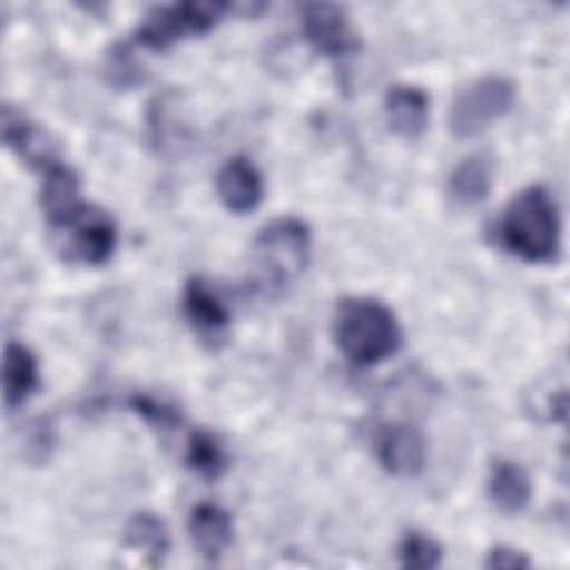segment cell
Instances as JSON below:
<instances>
[{
  "label": "cell",
  "mask_w": 570,
  "mask_h": 570,
  "mask_svg": "<svg viewBox=\"0 0 570 570\" xmlns=\"http://www.w3.org/2000/svg\"><path fill=\"white\" fill-rule=\"evenodd\" d=\"M499 236L523 261H552L559 252V214L548 189L534 185L517 194L501 216Z\"/></svg>",
  "instance_id": "cell-1"
},
{
  "label": "cell",
  "mask_w": 570,
  "mask_h": 570,
  "mask_svg": "<svg viewBox=\"0 0 570 570\" xmlns=\"http://www.w3.org/2000/svg\"><path fill=\"white\" fill-rule=\"evenodd\" d=\"M334 336L341 352L356 365L381 363L401 345L396 316L374 298L343 301L336 314Z\"/></svg>",
  "instance_id": "cell-2"
},
{
  "label": "cell",
  "mask_w": 570,
  "mask_h": 570,
  "mask_svg": "<svg viewBox=\"0 0 570 570\" xmlns=\"http://www.w3.org/2000/svg\"><path fill=\"white\" fill-rule=\"evenodd\" d=\"M309 229L303 220L285 216L267 223L252 245L254 267L263 285L292 283L309 261Z\"/></svg>",
  "instance_id": "cell-3"
},
{
  "label": "cell",
  "mask_w": 570,
  "mask_h": 570,
  "mask_svg": "<svg viewBox=\"0 0 570 570\" xmlns=\"http://www.w3.org/2000/svg\"><path fill=\"white\" fill-rule=\"evenodd\" d=\"M514 105V85L503 76H485L461 89L450 109V129L456 138H474Z\"/></svg>",
  "instance_id": "cell-4"
},
{
  "label": "cell",
  "mask_w": 570,
  "mask_h": 570,
  "mask_svg": "<svg viewBox=\"0 0 570 570\" xmlns=\"http://www.w3.org/2000/svg\"><path fill=\"white\" fill-rule=\"evenodd\" d=\"M229 9L232 4L225 2H176L156 7L145 16L138 40L151 49H165L180 38L207 33Z\"/></svg>",
  "instance_id": "cell-5"
},
{
  "label": "cell",
  "mask_w": 570,
  "mask_h": 570,
  "mask_svg": "<svg viewBox=\"0 0 570 570\" xmlns=\"http://www.w3.org/2000/svg\"><path fill=\"white\" fill-rule=\"evenodd\" d=\"M303 31L307 42L330 56L341 58L358 51V33L352 27L347 13L338 4L312 2L303 7Z\"/></svg>",
  "instance_id": "cell-6"
},
{
  "label": "cell",
  "mask_w": 570,
  "mask_h": 570,
  "mask_svg": "<svg viewBox=\"0 0 570 570\" xmlns=\"http://www.w3.org/2000/svg\"><path fill=\"white\" fill-rule=\"evenodd\" d=\"M376 461L396 476H412L425 463V439L410 423H385L374 434Z\"/></svg>",
  "instance_id": "cell-7"
},
{
  "label": "cell",
  "mask_w": 570,
  "mask_h": 570,
  "mask_svg": "<svg viewBox=\"0 0 570 570\" xmlns=\"http://www.w3.org/2000/svg\"><path fill=\"white\" fill-rule=\"evenodd\" d=\"M40 205L51 225L62 227L76 223L87 207L80 200V185L78 176L67 165H51L47 167L42 187H40Z\"/></svg>",
  "instance_id": "cell-8"
},
{
  "label": "cell",
  "mask_w": 570,
  "mask_h": 570,
  "mask_svg": "<svg viewBox=\"0 0 570 570\" xmlns=\"http://www.w3.org/2000/svg\"><path fill=\"white\" fill-rule=\"evenodd\" d=\"M71 225H73V234L62 247L69 261L100 265L111 256L116 247V227L107 216L85 212Z\"/></svg>",
  "instance_id": "cell-9"
},
{
  "label": "cell",
  "mask_w": 570,
  "mask_h": 570,
  "mask_svg": "<svg viewBox=\"0 0 570 570\" xmlns=\"http://www.w3.org/2000/svg\"><path fill=\"white\" fill-rule=\"evenodd\" d=\"M216 191L220 203L234 212L245 214L252 212L263 198V178L258 169L247 158H229L218 176H216Z\"/></svg>",
  "instance_id": "cell-10"
},
{
  "label": "cell",
  "mask_w": 570,
  "mask_h": 570,
  "mask_svg": "<svg viewBox=\"0 0 570 570\" xmlns=\"http://www.w3.org/2000/svg\"><path fill=\"white\" fill-rule=\"evenodd\" d=\"M430 100L425 91L416 87L396 85L385 96V118L394 134L403 138H416L428 125Z\"/></svg>",
  "instance_id": "cell-11"
},
{
  "label": "cell",
  "mask_w": 570,
  "mask_h": 570,
  "mask_svg": "<svg viewBox=\"0 0 570 570\" xmlns=\"http://www.w3.org/2000/svg\"><path fill=\"white\" fill-rule=\"evenodd\" d=\"M232 519L229 514L212 503H200L191 510L189 517V534L196 550L214 561L218 559L232 543Z\"/></svg>",
  "instance_id": "cell-12"
},
{
  "label": "cell",
  "mask_w": 570,
  "mask_h": 570,
  "mask_svg": "<svg viewBox=\"0 0 570 570\" xmlns=\"http://www.w3.org/2000/svg\"><path fill=\"white\" fill-rule=\"evenodd\" d=\"M2 138L29 165L47 169L58 163L53 145L47 138V134H42L36 125H31L24 118H20L18 114H13L9 107L2 109Z\"/></svg>",
  "instance_id": "cell-13"
},
{
  "label": "cell",
  "mask_w": 570,
  "mask_h": 570,
  "mask_svg": "<svg viewBox=\"0 0 570 570\" xmlns=\"http://www.w3.org/2000/svg\"><path fill=\"white\" fill-rule=\"evenodd\" d=\"M183 307L189 323L205 336H218L229 323V312L225 303L200 278H191L185 285Z\"/></svg>",
  "instance_id": "cell-14"
},
{
  "label": "cell",
  "mask_w": 570,
  "mask_h": 570,
  "mask_svg": "<svg viewBox=\"0 0 570 570\" xmlns=\"http://www.w3.org/2000/svg\"><path fill=\"white\" fill-rule=\"evenodd\" d=\"M147 127L149 140L160 154H176L187 142V127L183 125L176 94L167 91L151 102Z\"/></svg>",
  "instance_id": "cell-15"
},
{
  "label": "cell",
  "mask_w": 570,
  "mask_h": 570,
  "mask_svg": "<svg viewBox=\"0 0 570 570\" xmlns=\"http://www.w3.org/2000/svg\"><path fill=\"white\" fill-rule=\"evenodd\" d=\"M492 187V160L483 154L468 156L461 160L448 180V191L452 200L463 207L479 205L488 198Z\"/></svg>",
  "instance_id": "cell-16"
},
{
  "label": "cell",
  "mask_w": 570,
  "mask_h": 570,
  "mask_svg": "<svg viewBox=\"0 0 570 570\" xmlns=\"http://www.w3.org/2000/svg\"><path fill=\"white\" fill-rule=\"evenodd\" d=\"M2 383L7 407L20 405L38 387V363L22 343H7Z\"/></svg>",
  "instance_id": "cell-17"
},
{
  "label": "cell",
  "mask_w": 570,
  "mask_h": 570,
  "mask_svg": "<svg viewBox=\"0 0 570 570\" xmlns=\"http://www.w3.org/2000/svg\"><path fill=\"white\" fill-rule=\"evenodd\" d=\"M488 492H490L492 503L501 512L517 514L528 505L532 485H530L528 474L519 465H514L510 461H501V463H494V468H492Z\"/></svg>",
  "instance_id": "cell-18"
},
{
  "label": "cell",
  "mask_w": 570,
  "mask_h": 570,
  "mask_svg": "<svg viewBox=\"0 0 570 570\" xmlns=\"http://www.w3.org/2000/svg\"><path fill=\"white\" fill-rule=\"evenodd\" d=\"M125 546L145 557L149 566H158L169 550V534L156 514L140 512L134 514L125 525Z\"/></svg>",
  "instance_id": "cell-19"
},
{
  "label": "cell",
  "mask_w": 570,
  "mask_h": 570,
  "mask_svg": "<svg viewBox=\"0 0 570 570\" xmlns=\"http://www.w3.org/2000/svg\"><path fill=\"white\" fill-rule=\"evenodd\" d=\"M187 465L205 479H216L225 470V452L218 441L207 432H194L185 454Z\"/></svg>",
  "instance_id": "cell-20"
},
{
  "label": "cell",
  "mask_w": 570,
  "mask_h": 570,
  "mask_svg": "<svg viewBox=\"0 0 570 570\" xmlns=\"http://www.w3.org/2000/svg\"><path fill=\"white\" fill-rule=\"evenodd\" d=\"M399 559L405 568H419V570H432L441 563V546L421 532H410L403 537L399 546Z\"/></svg>",
  "instance_id": "cell-21"
},
{
  "label": "cell",
  "mask_w": 570,
  "mask_h": 570,
  "mask_svg": "<svg viewBox=\"0 0 570 570\" xmlns=\"http://www.w3.org/2000/svg\"><path fill=\"white\" fill-rule=\"evenodd\" d=\"M105 73H107V80L118 89H129L145 80L140 65L136 62V58L131 56V51L125 45H116L107 53Z\"/></svg>",
  "instance_id": "cell-22"
},
{
  "label": "cell",
  "mask_w": 570,
  "mask_h": 570,
  "mask_svg": "<svg viewBox=\"0 0 570 570\" xmlns=\"http://www.w3.org/2000/svg\"><path fill=\"white\" fill-rule=\"evenodd\" d=\"M131 407H134L140 416H145L151 425L163 428V430H171V428L176 425V421H178V414H176L171 407H167L165 403H158V401L151 399V396H142V394L134 396V399H131Z\"/></svg>",
  "instance_id": "cell-23"
},
{
  "label": "cell",
  "mask_w": 570,
  "mask_h": 570,
  "mask_svg": "<svg viewBox=\"0 0 570 570\" xmlns=\"http://www.w3.org/2000/svg\"><path fill=\"white\" fill-rule=\"evenodd\" d=\"M530 566V559L519 552V550H512V548H505V546H499L494 550H490L488 559H485V568H505V570H517V568H528Z\"/></svg>",
  "instance_id": "cell-24"
}]
</instances>
